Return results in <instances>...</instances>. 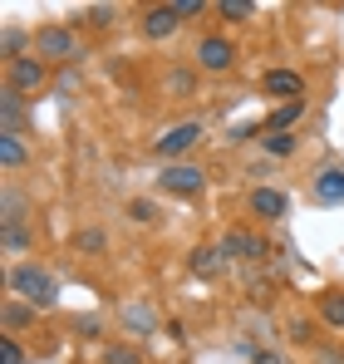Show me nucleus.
<instances>
[{
    "mask_svg": "<svg viewBox=\"0 0 344 364\" xmlns=\"http://www.w3.org/2000/svg\"><path fill=\"white\" fill-rule=\"evenodd\" d=\"M10 291L20 296V301H30L35 310H50V305L59 301V286H55V276L45 271V266H35V261H20V266H10Z\"/></svg>",
    "mask_w": 344,
    "mask_h": 364,
    "instance_id": "nucleus-1",
    "label": "nucleus"
},
{
    "mask_svg": "<svg viewBox=\"0 0 344 364\" xmlns=\"http://www.w3.org/2000/svg\"><path fill=\"white\" fill-rule=\"evenodd\" d=\"M158 187L172 192V197H197V192L207 187V173L192 168V163H168V168L158 173Z\"/></svg>",
    "mask_w": 344,
    "mask_h": 364,
    "instance_id": "nucleus-2",
    "label": "nucleus"
},
{
    "mask_svg": "<svg viewBox=\"0 0 344 364\" xmlns=\"http://www.w3.org/2000/svg\"><path fill=\"white\" fill-rule=\"evenodd\" d=\"M5 74H10V89H15V94H35V89H45V79H50V64H45L40 55H35V50H30L25 60L5 64Z\"/></svg>",
    "mask_w": 344,
    "mask_h": 364,
    "instance_id": "nucleus-3",
    "label": "nucleus"
},
{
    "mask_svg": "<svg viewBox=\"0 0 344 364\" xmlns=\"http://www.w3.org/2000/svg\"><path fill=\"white\" fill-rule=\"evenodd\" d=\"M202 143V123L192 119V123H177V128H168L158 143H153V153L163 158V163H172V158H182V153H192Z\"/></svg>",
    "mask_w": 344,
    "mask_h": 364,
    "instance_id": "nucleus-4",
    "label": "nucleus"
},
{
    "mask_svg": "<svg viewBox=\"0 0 344 364\" xmlns=\"http://www.w3.org/2000/svg\"><path fill=\"white\" fill-rule=\"evenodd\" d=\"M35 55H40L45 64L74 60V30H64V25H45V30L35 35Z\"/></svg>",
    "mask_w": 344,
    "mask_h": 364,
    "instance_id": "nucleus-5",
    "label": "nucleus"
},
{
    "mask_svg": "<svg viewBox=\"0 0 344 364\" xmlns=\"http://www.w3.org/2000/svg\"><path fill=\"white\" fill-rule=\"evenodd\" d=\"M197 64H202L207 74H227L231 64H236V45H231L227 35H207V40L197 45Z\"/></svg>",
    "mask_w": 344,
    "mask_h": 364,
    "instance_id": "nucleus-6",
    "label": "nucleus"
},
{
    "mask_svg": "<svg viewBox=\"0 0 344 364\" xmlns=\"http://www.w3.org/2000/svg\"><path fill=\"white\" fill-rule=\"evenodd\" d=\"M310 197H315L320 207H340L344 202V168L340 163H330V168H320V173L310 178Z\"/></svg>",
    "mask_w": 344,
    "mask_h": 364,
    "instance_id": "nucleus-7",
    "label": "nucleus"
},
{
    "mask_svg": "<svg viewBox=\"0 0 344 364\" xmlns=\"http://www.w3.org/2000/svg\"><path fill=\"white\" fill-rule=\"evenodd\" d=\"M222 256H227V261H261V256H271V246L261 242L256 232H241V227H236V232L222 237Z\"/></svg>",
    "mask_w": 344,
    "mask_h": 364,
    "instance_id": "nucleus-8",
    "label": "nucleus"
},
{
    "mask_svg": "<svg viewBox=\"0 0 344 364\" xmlns=\"http://www.w3.org/2000/svg\"><path fill=\"white\" fill-rule=\"evenodd\" d=\"M246 207H251V217H261V222H281L290 212V197L281 187H256V192L246 197Z\"/></svg>",
    "mask_w": 344,
    "mask_h": 364,
    "instance_id": "nucleus-9",
    "label": "nucleus"
},
{
    "mask_svg": "<svg viewBox=\"0 0 344 364\" xmlns=\"http://www.w3.org/2000/svg\"><path fill=\"white\" fill-rule=\"evenodd\" d=\"M177 25H182L177 5H148V10H143V35H148V40H168Z\"/></svg>",
    "mask_w": 344,
    "mask_h": 364,
    "instance_id": "nucleus-10",
    "label": "nucleus"
},
{
    "mask_svg": "<svg viewBox=\"0 0 344 364\" xmlns=\"http://www.w3.org/2000/svg\"><path fill=\"white\" fill-rule=\"evenodd\" d=\"M261 84H266V94H271V99H286V104H295V99L305 94V79H300L295 69H266V79H261Z\"/></svg>",
    "mask_w": 344,
    "mask_h": 364,
    "instance_id": "nucleus-11",
    "label": "nucleus"
},
{
    "mask_svg": "<svg viewBox=\"0 0 344 364\" xmlns=\"http://www.w3.org/2000/svg\"><path fill=\"white\" fill-rule=\"evenodd\" d=\"M20 123H25V94H15L5 84V94H0V128L5 133H20Z\"/></svg>",
    "mask_w": 344,
    "mask_h": 364,
    "instance_id": "nucleus-12",
    "label": "nucleus"
},
{
    "mask_svg": "<svg viewBox=\"0 0 344 364\" xmlns=\"http://www.w3.org/2000/svg\"><path fill=\"white\" fill-rule=\"evenodd\" d=\"M25 143H20V133H0V168L5 173H15V168H25Z\"/></svg>",
    "mask_w": 344,
    "mask_h": 364,
    "instance_id": "nucleus-13",
    "label": "nucleus"
},
{
    "mask_svg": "<svg viewBox=\"0 0 344 364\" xmlns=\"http://www.w3.org/2000/svg\"><path fill=\"white\" fill-rule=\"evenodd\" d=\"M222 261H227L222 246H197V251H192V276H207V281H212V276L222 271Z\"/></svg>",
    "mask_w": 344,
    "mask_h": 364,
    "instance_id": "nucleus-14",
    "label": "nucleus"
},
{
    "mask_svg": "<svg viewBox=\"0 0 344 364\" xmlns=\"http://www.w3.org/2000/svg\"><path fill=\"white\" fill-rule=\"evenodd\" d=\"M0 320H5V330L15 335V330L35 325V305H30V301H5V310H0Z\"/></svg>",
    "mask_w": 344,
    "mask_h": 364,
    "instance_id": "nucleus-15",
    "label": "nucleus"
},
{
    "mask_svg": "<svg viewBox=\"0 0 344 364\" xmlns=\"http://www.w3.org/2000/svg\"><path fill=\"white\" fill-rule=\"evenodd\" d=\"M305 114V99H295V104H281V109H271V119H266V133H290V123Z\"/></svg>",
    "mask_w": 344,
    "mask_h": 364,
    "instance_id": "nucleus-16",
    "label": "nucleus"
},
{
    "mask_svg": "<svg viewBox=\"0 0 344 364\" xmlns=\"http://www.w3.org/2000/svg\"><path fill=\"white\" fill-rule=\"evenodd\" d=\"M320 320L335 325V330H344V291H325V296H320Z\"/></svg>",
    "mask_w": 344,
    "mask_h": 364,
    "instance_id": "nucleus-17",
    "label": "nucleus"
},
{
    "mask_svg": "<svg viewBox=\"0 0 344 364\" xmlns=\"http://www.w3.org/2000/svg\"><path fill=\"white\" fill-rule=\"evenodd\" d=\"M261 148H266L271 158H286V153H295V133H266Z\"/></svg>",
    "mask_w": 344,
    "mask_h": 364,
    "instance_id": "nucleus-18",
    "label": "nucleus"
},
{
    "mask_svg": "<svg viewBox=\"0 0 344 364\" xmlns=\"http://www.w3.org/2000/svg\"><path fill=\"white\" fill-rule=\"evenodd\" d=\"M217 10H222L227 20H251V15H256V5H251V0H222Z\"/></svg>",
    "mask_w": 344,
    "mask_h": 364,
    "instance_id": "nucleus-19",
    "label": "nucleus"
},
{
    "mask_svg": "<svg viewBox=\"0 0 344 364\" xmlns=\"http://www.w3.org/2000/svg\"><path fill=\"white\" fill-rule=\"evenodd\" d=\"M0 45H5V60H10V64L25 60V55H20V50H25V30H5V40H0Z\"/></svg>",
    "mask_w": 344,
    "mask_h": 364,
    "instance_id": "nucleus-20",
    "label": "nucleus"
},
{
    "mask_svg": "<svg viewBox=\"0 0 344 364\" xmlns=\"http://www.w3.org/2000/svg\"><path fill=\"white\" fill-rule=\"evenodd\" d=\"M109 364H143V355L133 350V345H109V355H104Z\"/></svg>",
    "mask_w": 344,
    "mask_h": 364,
    "instance_id": "nucleus-21",
    "label": "nucleus"
},
{
    "mask_svg": "<svg viewBox=\"0 0 344 364\" xmlns=\"http://www.w3.org/2000/svg\"><path fill=\"white\" fill-rule=\"evenodd\" d=\"M0 364H25V350H20V340H15V335H5V340H0Z\"/></svg>",
    "mask_w": 344,
    "mask_h": 364,
    "instance_id": "nucleus-22",
    "label": "nucleus"
},
{
    "mask_svg": "<svg viewBox=\"0 0 344 364\" xmlns=\"http://www.w3.org/2000/svg\"><path fill=\"white\" fill-rule=\"evenodd\" d=\"M0 237H5V246H10V251H25V246H30V232H25L20 222H15V227H5Z\"/></svg>",
    "mask_w": 344,
    "mask_h": 364,
    "instance_id": "nucleus-23",
    "label": "nucleus"
},
{
    "mask_svg": "<svg viewBox=\"0 0 344 364\" xmlns=\"http://www.w3.org/2000/svg\"><path fill=\"white\" fill-rule=\"evenodd\" d=\"M128 217H133V222H158V207L138 197V202H128Z\"/></svg>",
    "mask_w": 344,
    "mask_h": 364,
    "instance_id": "nucleus-24",
    "label": "nucleus"
},
{
    "mask_svg": "<svg viewBox=\"0 0 344 364\" xmlns=\"http://www.w3.org/2000/svg\"><path fill=\"white\" fill-rule=\"evenodd\" d=\"M128 325H133L138 335H148V330H153V315H148L143 305H133V310H128Z\"/></svg>",
    "mask_w": 344,
    "mask_h": 364,
    "instance_id": "nucleus-25",
    "label": "nucleus"
},
{
    "mask_svg": "<svg viewBox=\"0 0 344 364\" xmlns=\"http://www.w3.org/2000/svg\"><path fill=\"white\" fill-rule=\"evenodd\" d=\"M172 5H177V15H182V20H197V15L207 10L202 0H172Z\"/></svg>",
    "mask_w": 344,
    "mask_h": 364,
    "instance_id": "nucleus-26",
    "label": "nucleus"
},
{
    "mask_svg": "<svg viewBox=\"0 0 344 364\" xmlns=\"http://www.w3.org/2000/svg\"><path fill=\"white\" fill-rule=\"evenodd\" d=\"M79 246L84 251H104V232H79Z\"/></svg>",
    "mask_w": 344,
    "mask_h": 364,
    "instance_id": "nucleus-27",
    "label": "nucleus"
},
{
    "mask_svg": "<svg viewBox=\"0 0 344 364\" xmlns=\"http://www.w3.org/2000/svg\"><path fill=\"white\" fill-rule=\"evenodd\" d=\"M109 20H114L109 5H94V10H89V25H109Z\"/></svg>",
    "mask_w": 344,
    "mask_h": 364,
    "instance_id": "nucleus-28",
    "label": "nucleus"
},
{
    "mask_svg": "<svg viewBox=\"0 0 344 364\" xmlns=\"http://www.w3.org/2000/svg\"><path fill=\"white\" fill-rule=\"evenodd\" d=\"M251 364H286V360H281V355H271V350H256V355H251Z\"/></svg>",
    "mask_w": 344,
    "mask_h": 364,
    "instance_id": "nucleus-29",
    "label": "nucleus"
}]
</instances>
